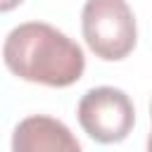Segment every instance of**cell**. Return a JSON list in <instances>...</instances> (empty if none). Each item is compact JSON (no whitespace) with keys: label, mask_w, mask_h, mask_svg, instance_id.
<instances>
[{"label":"cell","mask_w":152,"mask_h":152,"mask_svg":"<svg viewBox=\"0 0 152 152\" xmlns=\"http://www.w3.org/2000/svg\"><path fill=\"white\" fill-rule=\"evenodd\" d=\"M7 69L31 83L66 88L83 76L86 57L78 43L43 21H26L5 38Z\"/></svg>","instance_id":"cell-1"},{"label":"cell","mask_w":152,"mask_h":152,"mask_svg":"<svg viewBox=\"0 0 152 152\" xmlns=\"http://www.w3.org/2000/svg\"><path fill=\"white\" fill-rule=\"evenodd\" d=\"M83 38L100 59H124L135 48V17L128 2L88 0L83 5Z\"/></svg>","instance_id":"cell-2"},{"label":"cell","mask_w":152,"mask_h":152,"mask_svg":"<svg viewBox=\"0 0 152 152\" xmlns=\"http://www.w3.org/2000/svg\"><path fill=\"white\" fill-rule=\"evenodd\" d=\"M78 124L97 142H121L135 124L131 97L119 88H93L78 102Z\"/></svg>","instance_id":"cell-3"},{"label":"cell","mask_w":152,"mask_h":152,"mask_svg":"<svg viewBox=\"0 0 152 152\" xmlns=\"http://www.w3.org/2000/svg\"><path fill=\"white\" fill-rule=\"evenodd\" d=\"M12 152H81V145L59 119L36 114L14 128Z\"/></svg>","instance_id":"cell-4"},{"label":"cell","mask_w":152,"mask_h":152,"mask_svg":"<svg viewBox=\"0 0 152 152\" xmlns=\"http://www.w3.org/2000/svg\"><path fill=\"white\" fill-rule=\"evenodd\" d=\"M21 0H0V10L2 12H7V10H12V7H17Z\"/></svg>","instance_id":"cell-5"},{"label":"cell","mask_w":152,"mask_h":152,"mask_svg":"<svg viewBox=\"0 0 152 152\" xmlns=\"http://www.w3.org/2000/svg\"><path fill=\"white\" fill-rule=\"evenodd\" d=\"M147 152H152V131H150V138H147Z\"/></svg>","instance_id":"cell-6"}]
</instances>
